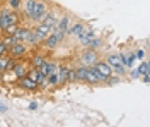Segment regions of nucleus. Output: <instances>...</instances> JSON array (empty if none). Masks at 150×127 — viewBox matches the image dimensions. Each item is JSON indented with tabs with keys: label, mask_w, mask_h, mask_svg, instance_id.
<instances>
[{
	"label": "nucleus",
	"mask_w": 150,
	"mask_h": 127,
	"mask_svg": "<svg viewBox=\"0 0 150 127\" xmlns=\"http://www.w3.org/2000/svg\"><path fill=\"white\" fill-rule=\"evenodd\" d=\"M0 112H7V105L4 101H0Z\"/></svg>",
	"instance_id": "30"
},
{
	"label": "nucleus",
	"mask_w": 150,
	"mask_h": 127,
	"mask_svg": "<svg viewBox=\"0 0 150 127\" xmlns=\"http://www.w3.org/2000/svg\"><path fill=\"white\" fill-rule=\"evenodd\" d=\"M48 9H50V5H48L46 0H36V2H34V9H33V12H31V16H29L28 21L34 22V24L41 22V19L46 16Z\"/></svg>",
	"instance_id": "3"
},
{
	"label": "nucleus",
	"mask_w": 150,
	"mask_h": 127,
	"mask_svg": "<svg viewBox=\"0 0 150 127\" xmlns=\"http://www.w3.org/2000/svg\"><path fill=\"white\" fill-rule=\"evenodd\" d=\"M0 81H2V72H0Z\"/></svg>",
	"instance_id": "31"
},
{
	"label": "nucleus",
	"mask_w": 150,
	"mask_h": 127,
	"mask_svg": "<svg viewBox=\"0 0 150 127\" xmlns=\"http://www.w3.org/2000/svg\"><path fill=\"white\" fill-rule=\"evenodd\" d=\"M34 2H36V0H22V5H21V10H19V12L24 14V17H22L24 21L29 19L31 12H33V9H34Z\"/></svg>",
	"instance_id": "12"
},
{
	"label": "nucleus",
	"mask_w": 150,
	"mask_h": 127,
	"mask_svg": "<svg viewBox=\"0 0 150 127\" xmlns=\"http://www.w3.org/2000/svg\"><path fill=\"white\" fill-rule=\"evenodd\" d=\"M33 33H34V36H36L38 41H39V43H43L45 38L51 33V28H48V26H45V24L38 22V24H34V28H33Z\"/></svg>",
	"instance_id": "9"
},
{
	"label": "nucleus",
	"mask_w": 150,
	"mask_h": 127,
	"mask_svg": "<svg viewBox=\"0 0 150 127\" xmlns=\"http://www.w3.org/2000/svg\"><path fill=\"white\" fill-rule=\"evenodd\" d=\"M68 83H75V67L68 65Z\"/></svg>",
	"instance_id": "26"
},
{
	"label": "nucleus",
	"mask_w": 150,
	"mask_h": 127,
	"mask_svg": "<svg viewBox=\"0 0 150 127\" xmlns=\"http://www.w3.org/2000/svg\"><path fill=\"white\" fill-rule=\"evenodd\" d=\"M99 60V55L97 52L92 48H84L80 53H79V64L84 65V67H91V65H96Z\"/></svg>",
	"instance_id": "4"
},
{
	"label": "nucleus",
	"mask_w": 150,
	"mask_h": 127,
	"mask_svg": "<svg viewBox=\"0 0 150 127\" xmlns=\"http://www.w3.org/2000/svg\"><path fill=\"white\" fill-rule=\"evenodd\" d=\"M7 53H9V47H7V45L0 39V57H5Z\"/></svg>",
	"instance_id": "25"
},
{
	"label": "nucleus",
	"mask_w": 150,
	"mask_h": 127,
	"mask_svg": "<svg viewBox=\"0 0 150 127\" xmlns=\"http://www.w3.org/2000/svg\"><path fill=\"white\" fill-rule=\"evenodd\" d=\"M130 76H131V79H140V72H138L137 69H133V67H131V72H130Z\"/></svg>",
	"instance_id": "28"
},
{
	"label": "nucleus",
	"mask_w": 150,
	"mask_h": 127,
	"mask_svg": "<svg viewBox=\"0 0 150 127\" xmlns=\"http://www.w3.org/2000/svg\"><path fill=\"white\" fill-rule=\"evenodd\" d=\"M10 24H21L19 12L12 10L10 7H4L0 10V31H4Z\"/></svg>",
	"instance_id": "2"
},
{
	"label": "nucleus",
	"mask_w": 150,
	"mask_h": 127,
	"mask_svg": "<svg viewBox=\"0 0 150 127\" xmlns=\"http://www.w3.org/2000/svg\"><path fill=\"white\" fill-rule=\"evenodd\" d=\"M2 41L7 45V47H12V45H16V43H19V39L16 34H5V38H2Z\"/></svg>",
	"instance_id": "20"
},
{
	"label": "nucleus",
	"mask_w": 150,
	"mask_h": 127,
	"mask_svg": "<svg viewBox=\"0 0 150 127\" xmlns=\"http://www.w3.org/2000/svg\"><path fill=\"white\" fill-rule=\"evenodd\" d=\"M56 67H58V62H55V60H45L43 64H41V67H39V70L45 74V76H48V74H51V72H55Z\"/></svg>",
	"instance_id": "13"
},
{
	"label": "nucleus",
	"mask_w": 150,
	"mask_h": 127,
	"mask_svg": "<svg viewBox=\"0 0 150 127\" xmlns=\"http://www.w3.org/2000/svg\"><path fill=\"white\" fill-rule=\"evenodd\" d=\"M29 110H33V112L38 110V103H36V101H31V103H29Z\"/></svg>",
	"instance_id": "29"
},
{
	"label": "nucleus",
	"mask_w": 150,
	"mask_h": 127,
	"mask_svg": "<svg viewBox=\"0 0 150 127\" xmlns=\"http://www.w3.org/2000/svg\"><path fill=\"white\" fill-rule=\"evenodd\" d=\"M121 55V62H123V65L126 69H131V67H135L133 64H135V55H133V52H123V53H120Z\"/></svg>",
	"instance_id": "16"
},
{
	"label": "nucleus",
	"mask_w": 150,
	"mask_h": 127,
	"mask_svg": "<svg viewBox=\"0 0 150 127\" xmlns=\"http://www.w3.org/2000/svg\"><path fill=\"white\" fill-rule=\"evenodd\" d=\"M133 55H135V59H137V60H142L143 57H145V52L138 48V50H135V52H133Z\"/></svg>",
	"instance_id": "27"
},
{
	"label": "nucleus",
	"mask_w": 150,
	"mask_h": 127,
	"mask_svg": "<svg viewBox=\"0 0 150 127\" xmlns=\"http://www.w3.org/2000/svg\"><path fill=\"white\" fill-rule=\"evenodd\" d=\"M96 69L103 74L104 77L108 79V77H111L112 76V69H111V65L106 62V60H97V64H96Z\"/></svg>",
	"instance_id": "10"
},
{
	"label": "nucleus",
	"mask_w": 150,
	"mask_h": 127,
	"mask_svg": "<svg viewBox=\"0 0 150 127\" xmlns=\"http://www.w3.org/2000/svg\"><path fill=\"white\" fill-rule=\"evenodd\" d=\"M28 52H29V47L26 45V43H16V45H12V47H9V57H12V59H24L26 55H28Z\"/></svg>",
	"instance_id": "5"
},
{
	"label": "nucleus",
	"mask_w": 150,
	"mask_h": 127,
	"mask_svg": "<svg viewBox=\"0 0 150 127\" xmlns=\"http://www.w3.org/2000/svg\"><path fill=\"white\" fill-rule=\"evenodd\" d=\"M21 5H22V0H7V7H10V9L16 10V12L21 10Z\"/></svg>",
	"instance_id": "21"
},
{
	"label": "nucleus",
	"mask_w": 150,
	"mask_h": 127,
	"mask_svg": "<svg viewBox=\"0 0 150 127\" xmlns=\"http://www.w3.org/2000/svg\"><path fill=\"white\" fill-rule=\"evenodd\" d=\"M9 60H10L9 55H5V57H0V72H2V74H4V72L9 69Z\"/></svg>",
	"instance_id": "22"
},
{
	"label": "nucleus",
	"mask_w": 150,
	"mask_h": 127,
	"mask_svg": "<svg viewBox=\"0 0 150 127\" xmlns=\"http://www.w3.org/2000/svg\"><path fill=\"white\" fill-rule=\"evenodd\" d=\"M85 22H82V21H75V22H72L70 26H68V29H67V36H72V38H75L80 31L84 29Z\"/></svg>",
	"instance_id": "11"
},
{
	"label": "nucleus",
	"mask_w": 150,
	"mask_h": 127,
	"mask_svg": "<svg viewBox=\"0 0 150 127\" xmlns=\"http://www.w3.org/2000/svg\"><path fill=\"white\" fill-rule=\"evenodd\" d=\"M17 26H19V24H10V26H7V28L2 31V33H4V34H14V33H16V29H17Z\"/></svg>",
	"instance_id": "24"
},
{
	"label": "nucleus",
	"mask_w": 150,
	"mask_h": 127,
	"mask_svg": "<svg viewBox=\"0 0 150 127\" xmlns=\"http://www.w3.org/2000/svg\"><path fill=\"white\" fill-rule=\"evenodd\" d=\"M106 62L112 67H120V65H123V62H121V55L120 53H111V55H108L106 57Z\"/></svg>",
	"instance_id": "17"
},
{
	"label": "nucleus",
	"mask_w": 150,
	"mask_h": 127,
	"mask_svg": "<svg viewBox=\"0 0 150 127\" xmlns=\"http://www.w3.org/2000/svg\"><path fill=\"white\" fill-rule=\"evenodd\" d=\"M29 62H26V60L19 59L16 60V65H14V69H12V72H14V76H16V81H17L19 77H24V76H28V70H29Z\"/></svg>",
	"instance_id": "7"
},
{
	"label": "nucleus",
	"mask_w": 150,
	"mask_h": 127,
	"mask_svg": "<svg viewBox=\"0 0 150 127\" xmlns=\"http://www.w3.org/2000/svg\"><path fill=\"white\" fill-rule=\"evenodd\" d=\"M60 12H58V9H55V7H50L46 12V16L41 19V24H45V26H48V28H55L56 24H58V19H60Z\"/></svg>",
	"instance_id": "6"
},
{
	"label": "nucleus",
	"mask_w": 150,
	"mask_h": 127,
	"mask_svg": "<svg viewBox=\"0 0 150 127\" xmlns=\"http://www.w3.org/2000/svg\"><path fill=\"white\" fill-rule=\"evenodd\" d=\"M45 60H46V57H45L43 53H34V55L31 57V62H29V64H31V67H38L39 69Z\"/></svg>",
	"instance_id": "18"
},
{
	"label": "nucleus",
	"mask_w": 150,
	"mask_h": 127,
	"mask_svg": "<svg viewBox=\"0 0 150 127\" xmlns=\"http://www.w3.org/2000/svg\"><path fill=\"white\" fill-rule=\"evenodd\" d=\"M137 70L140 72V76H142V74H149V70H150V64L147 62V60H143L140 65H138V69H137Z\"/></svg>",
	"instance_id": "23"
},
{
	"label": "nucleus",
	"mask_w": 150,
	"mask_h": 127,
	"mask_svg": "<svg viewBox=\"0 0 150 127\" xmlns=\"http://www.w3.org/2000/svg\"><path fill=\"white\" fill-rule=\"evenodd\" d=\"M16 84H17L19 88L26 89V91H36V89H39V86H38L36 81H34V79H31V77H28V76L19 77L17 81H16Z\"/></svg>",
	"instance_id": "8"
},
{
	"label": "nucleus",
	"mask_w": 150,
	"mask_h": 127,
	"mask_svg": "<svg viewBox=\"0 0 150 127\" xmlns=\"http://www.w3.org/2000/svg\"><path fill=\"white\" fill-rule=\"evenodd\" d=\"M72 24V17L68 16V14H62L60 16V19H58V24H56V28L60 31H63L67 34V29H68V26Z\"/></svg>",
	"instance_id": "15"
},
{
	"label": "nucleus",
	"mask_w": 150,
	"mask_h": 127,
	"mask_svg": "<svg viewBox=\"0 0 150 127\" xmlns=\"http://www.w3.org/2000/svg\"><path fill=\"white\" fill-rule=\"evenodd\" d=\"M58 79H60V86L68 84V65L58 64Z\"/></svg>",
	"instance_id": "14"
},
{
	"label": "nucleus",
	"mask_w": 150,
	"mask_h": 127,
	"mask_svg": "<svg viewBox=\"0 0 150 127\" xmlns=\"http://www.w3.org/2000/svg\"><path fill=\"white\" fill-rule=\"evenodd\" d=\"M16 36H17V39L21 41V43H26L29 48L31 47H39L41 43L36 39V36H34V33H33V28H26V26H17V29H16V33H14Z\"/></svg>",
	"instance_id": "1"
},
{
	"label": "nucleus",
	"mask_w": 150,
	"mask_h": 127,
	"mask_svg": "<svg viewBox=\"0 0 150 127\" xmlns=\"http://www.w3.org/2000/svg\"><path fill=\"white\" fill-rule=\"evenodd\" d=\"M101 47H103V39L99 38V36H92V39L87 45V48H92V50H99Z\"/></svg>",
	"instance_id": "19"
}]
</instances>
